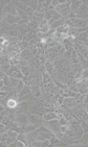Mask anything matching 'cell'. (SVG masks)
Instances as JSON below:
<instances>
[{
	"label": "cell",
	"mask_w": 88,
	"mask_h": 147,
	"mask_svg": "<svg viewBox=\"0 0 88 147\" xmlns=\"http://www.w3.org/2000/svg\"><path fill=\"white\" fill-rule=\"evenodd\" d=\"M87 105H88V103H87Z\"/></svg>",
	"instance_id": "836d02e7"
},
{
	"label": "cell",
	"mask_w": 88,
	"mask_h": 147,
	"mask_svg": "<svg viewBox=\"0 0 88 147\" xmlns=\"http://www.w3.org/2000/svg\"><path fill=\"white\" fill-rule=\"evenodd\" d=\"M43 124H45L46 127H47L57 137H59L60 139L62 140V134H61V124L58 119L51 120V121H48V122L43 121Z\"/></svg>",
	"instance_id": "6da1fadb"
},
{
	"label": "cell",
	"mask_w": 88,
	"mask_h": 147,
	"mask_svg": "<svg viewBox=\"0 0 88 147\" xmlns=\"http://www.w3.org/2000/svg\"><path fill=\"white\" fill-rule=\"evenodd\" d=\"M11 78H15L18 79H22L24 78V74L22 73L21 70L17 66V65H11L9 70L6 74Z\"/></svg>",
	"instance_id": "3957f363"
},
{
	"label": "cell",
	"mask_w": 88,
	"mask_h": 147,
	"mask_svg": "<svg viewBox=\"0 0 88 147\" xmlns=\"http://www.w3.org/2000/svg\"><path fill=\"white\" fill-rule=\"evenodd\" d=\"M82 4H83V1H81V0L71 1V3H70V11H71V12L76 14L78 8L80 7V6Z\"/></svg>",
	"instance_id": "9c48e42d"
},
{
	"label": "cell",
	"mask_w": 88,
	"mask_h": 147,
	"mask_svg": "<svg viewBox=\"0 0 88 147\" xmlns=\"http://www.w3.org/2000/svg\"><path fill=\"white\" fill-rule=\"evenodd\" d=\"M57 59H58V56H57L56 53H54V52H47V60L50 63L54 64L57 60Z\"/></svg>",
	"instance_id": "5bb4252c"
},
{
	"label": "cell",
	"mask_w": 88,
	"mask_h": 147,
	"mask_svg": "<svg viewBox=\"0 0 88 147\" xmlns=\"http://www.w3.org/2000/svg\"><path fill=\"white\" fill-rule=\"evenodd\" d=\"M69 87V90L72 91V92H73V93H79V90H78V87H77V84H75V85H72Z\"/></svg>",
	"instance_id": "83f0119b"
},
{
	"label": "cell",
	"mask_w": 88,
	"mask_h": 147,
	"mask_svg": "<svg viewBox=\"0 0 88 147\" xmlns=\"http://www.w3.org/2000/svg\"><path fill=\"white\" fill-rule=\"evenodd\" d=\"M21 79H15V78H11L10 77V83H11V86L13 88H16L17 86L18 85V83H20Z\"/></svg>",
	"instance_id": "603a6c76"
},
{
	"label": "cell",
	"mask_w": 88,
	"mask_h": 147,
	"mask_svg": "<svg viewBox=\"0 0 88 147\" xmlns=\"http://www.w3.org/2000/svg\"><path fill=\"white\" fill-rule=\"evenodd\" d=\"M25 83H24V81H23L22 79H21V81H20V83H18V85H17V87H16L15 89H16L17 93H18V94H20V93H21L22 91H23V89L25 88Z\"/></svg>",
	"instance_id": "ffe728a7"
},
{
	"label": "cell",
	"mask_w": 88,
	"mask_h": 147,
	"mask_svg": "<svg viewBox=\"0 0 88 147\" xmlns=\"http://www.w3.org/2000/svg\"><path fill=\"white\" fill-rule=\"evenodd\" d=\"M62 18H63V17H62V16H61V14H59V13H57V12L55 11V14H54V16H52V18H51L49 21H48V25L51 26V24H53L54 22L57 21L61 20V19H62Z\"/></svg>",
	"instance_id": "ac0fdd59"
},
{
	"label": "cell",
	"mask_w": 88,
	"mask_h": 147,
	"mask_svg": "<svg viewBox=\"0 0 88 147\" xmlns=\"http://www.w3.org/2000/svg\"><path fill=\"white\" fill-rule=\"evenodd\" d=\"M45 69H46V71L50 75H51L53 74V72L55 70V67H54V65L50 63L48 61L46 62L45 64Z\"/></svg>",
	"instance_id": "9a60e30c"
},
{
	"label": "cell",
	"mask_w": 88,
	"mask_h": 147,
	"mask_svg": "<svg viewBox=\"0 0 88 147\" xmlns=\"http://www.w3.org/2000/svg\"><path fill=\"white\" fill-rule=\"evenodd\" d=\"M11 65L10 63H5V64H1V72H3L4 74H7V72L11 68Z\"/></svg>",
	"instance_id": "44dd1931"
},
{
	"label": "cell",
	"mask_w": 88,
	"mask_h": 147,
	"mask_svg": "<svg viewBox=\"0 0 88 147\" xmlns=\"http://www.w3.org/2000/svg\"><path fill=\"white\" fill-rule=\"evenodd\" d=\"M75 38L77 40H80L83 43L87 44L88 43L87 42V38H88V34L87 32H79L77 34V35L75 36Z\"/></svg>",
	"instance_id": "7c38bea8"
},
{
	"label": "cell",
	"mask_w": 88,
	"mask_h": 147,
	"mask_svg": "<svg viewBox=\"0 0 88 147\" xmlns=\"http://www.w3.org/2000/svg\"><path fill=\"white\" fill-rule=\"evenodd\" d=\"M86 32L87 33V34H88V30H87V31H86Z\"/></svg>",
	"instance_id": "4dcf8cb0"
},
{
	"label": "cell",
	"mask_w": 88,
	"mask_h": 147,
	"mask_svg": "<svg viewBox=\"0 0 88 147\" xmlns=\"http://www.w3.org/2000/svg\"><path fill=\"white\" fill-rule=\"evenodd\" d=\"M87 135H88V132H87Z\"/></svg>",
	"instance_id": "d6a6232c"
},
{
	"label": "cell",
	"mask_w": 88,
	"mask_h": 147,
	"mask_svg": "<svg viewBox=\"0 0 88 147\" xmlns=\"http://www.w3.org/2000/svg\"><path fill=\"white\" fill-rule=\"evenodd\" d=\"M81 125L83 128V131H84V133H87L88 132V124L86 121H83L82 120V123H81Z\"/></svg>",
	"instance_id": "d4e9b609"
},
{
	"label": "cell",
	"mask_w": 88,
	"mask_h": 147,
	"mask_svg": "<svg viewBox=\"0 0 88 147\" xmlns=\"http://www.w3.org/2000/svg\"><path fill=\"white\" fill-rule=\"evenodd\" d=\"M58 102L60 104L63 103V102H64V97H60L59 99H58Z\"/></svg>",
	"instance_id": "f546056e"
},
{
	"label": "cell",
	"mask_w": 88,
	"mask_h": 147,
	"mask_svg": "<svg viewBox=\"0 0 88 147\" xmlns=\"http://www.w3.org/2000/svg\"><path fill=\"white\" fill-rule=\"evenodd\" d=\"M2 21H4L7 22L9 25L13 26L16 24H19L22 21V19L19 16H14L11 14H2Z\"/></svg>",
	"instance_id": "277c9868"
},
{
	"label": "cell",
	"mask_w": 88,
	"mask_h": 147,
	"mask_svg": "<svg viewBox=\"0 0 88 147\" xmlns=\"http://www.w3.org/2000/svg\"><path fill=\"white\" fill-rule=\"evenodd\" d=\"M15 122H16L19 126L26 125V124H29V119H28L27 114H18V115H17V117L16 118Z\"/></svg>",
	"instance_id": "ba28073f"
},
{
	"label": "cell",
	"mask_w": 88,
	"mask_h": 147,
	"mask_svg": "<svg viewBox=\"0 0 88 147\" xmlns=\"http://www.w3.org/2000/svg\"><path fill=\"white\" fill-rule=\"evenodd\" d=\"M1 100H3V99H5L7 96H8V94L9 93H7V92H1Z\"/></svg>",
	"instance_id": "f1b7e54d"
},
{
	"label": "cell",
	"mask_w": 88,
	"mask_h": 147,
	"mask_svg": "<svg viewBox=\"0 0 88 147\" xmlns=\"http://www.w3.org/2000/svg\"><path fill=\"white\" fill-rule=\"evenodd\" d=\"M70 3H71V1H66L65 3H59L58 5L56 6L55 7V11L61 14L62 17L67 19L69 14H70Z\"/></svg>",
	"instance_id": "7a4b0ae2"
},
{
	"label": "cell",
	"mask_w": 88,
	"mask_h": 147,
	"mask_svg": "<svg viewBox=\"0 0 88 147\" xmlns=\"http://www.w3.org/2000/svg\"><path fill=\"white\" fill-rule=\"evenodd\" d=\"M87 42H88V38H87Z\"/></svg>",
	"instance_id": "1f68e13d"
},
{
	"label": "cell",
	"mask_w": 88,
	"mask_h": 147,
	"mask_svg": "<svg viewBox=\"0 0 88 147\" xmlns=\"http://www.w3.org/2000/svg\"><path fill=\"white\" fill-rule=\"evenodd\" d=\"M42 75H43V80H42L43 84L45 85V84L49 83L50 82H51V75H50L46 71V72L42 73Z\"/></svg>",
	"instance_id": "2e32d148"
},
{
	"label": "cell",
	"mask_w": 88,
	"mask_h": 147,
	"mask_svg": "<svg viewBox=\"0 0 88 147\" xmlns=\"http://www.w3.org/2000/svg\"><path fill=\"white\" fill-rule=\"evenodd\" d=\"M79 63L83 65L84 70H88V60L87 59L79 56Z\"/></svg>",
	"instance_id": "7402d4cb"
},
{
	"label": "cell",
	"mask_w": 88,
	"mask_h": 147,
	"mask_svg": "<svg viewBox=\"0 0 88 147\" xmlns=\"http://www.w3.org/2000/svg\"><path fill=\"white\" fill-rule=\"evenodd\" d=\"M39 136V132L38 130L32 131L30 132L25 133V136H26V141H27L28 146H31V145L33 144L35 141H37V137Z\"/></svg>",
	"instance_id": "52a82bcc"
},
{
	"label": "cell",
	"mask_w": 88,
	"mask_h": 147,
	"mask_svg": "<svg viewBox=\"0 0 88 147\" xmlns=\"http://www.w3.org/2000/svg\"><path fill=\"white\" fill-rule=\"evenodd\" d=\"M58 119V115L55 112H49V113H47L43 115V119L46 122H48L51 120L56 119Z\"/></svg>",
	"instance_id": "8fae6325"
},
{
	"label": "cell",
	"mask_w": 88,
	"mask_h": 147,
	"mask_svg": "<svg viewBox=\"0 0 88 147\" xmlns=\"http://www.w3.org/2000/svg\"><path fill=\"white\" fill-rule=\"evenodd\" d=\"M49 30H50V26L48 25V24L39 27V31H40L41 33H43V34H47V33L49 32Z\"/></svg>",
	"instance_id": "cb8c5ba5"
},
{
	"label": "cell",
	"mask_w": 88,
	"mask_h": 147,
	"mask_svg": "<svg viewBox=\"0 0 88 147\" xmlns=\"http://www.w3.org/2000/svg\"><path fill=\"white\" fill-rule=\"evenodd\" d=\"M82 80L83 79H87L88 80V70H83L82 72Z\"/></svg>",
	"instance_id": "4316f807"
},
{
	"label": "cell",
	"mask_w": 88,
	"mask_h": 147,
	"mask_svg": "<svg viewBox=\"0 0 88 147\" xmlns=\"http://www.w3.org/2000/svg\"><path fill=\"white\" fill-rule=\"evenodd\" d=\"M76 18L77 19H87L88 18V6L85 4H82L80 6V7L78 8V10L76 12Z\"/></svg>",
	"instance_id": "5b68a950"
},
{
	"label": "cell",
	"mask_w": 88,
	"mask_h": 147,
	"mask_svg": "<svg viewBox=\"0 0 88 147\" xmlns=\"http://www.w3.org/2000/svg\"><path fill=\"white\" fill-rule=\"evenodd\" d=\"M55 12V11H54V10H47L44 13V19H46L47 21H49L52 18V16H54Z\"/></svg>",
	"instance_id": "d6986e66"
},
{
	"label": "cell",
	"mask_w": 88,
	"mask_h": 147,
	"mask_svg": "<svg viewBox=\"0 0 88 147\" xmlns=\"http://www.w3.org/2000/svg\"><path fill=\"white\" fill-rule=\"evenodd\" d=\"M31 87V93H33V95L35 97H40L42 96L43 91L41 90V87L39 85H32L30 86Z\"/></svg>",
	"instance_id": "30bf717a"
},
{
	"label": "cell",
	"mask_w": 88,
	"mask_h": 147,
	"mask_svg": "<svg viewBox=\"0 0 88 147\" xmlns=\"http://www.w3.org/2000/svg\"><path fill=\"white\" fill-rule=\"evenodd\" d=\"M84 70L83 65L80 63H77V64H72L71 65V71H73L75 75L78 74V73H82L83 70Z\"/></svg>",
	"instance_id": "4fadbf2b"
},
{
	"label": "cell",
	"mask_w": 88,
	"mask_h": 147,
	"mask_svg": "<svg viewBox=\"0 0 88 147\" xmlns=\"http://www.w3.org/2000/svg\"><path fill=\"white\" fill-rule=\"evenodd\" d=\"M2 14H11L14 16H18L17 10L16 6L13 4V3H9L2 9Z\"/></svg>",
	"instance_id": "8992f818"
},
{
	"label": "cell",
	"mask_w": 88,
	"mask_h": 147,
	"mask_svg": "<svg viewBox=\"0 0 88 147\" xmlns=\"http://www.w3.org/2000/svg\"><path fill=\"white\" fill-rule=\"evenodd\" d=\"M71 61L73 64H77V63H79V56L77 55V52L73 49L71 53Z\"/></svg>",
	"instance_id": "e0dca14e"
},
{
	"label": "cell",
	"mask_w": 88,
	"mask_h": 147,
	"mask_svg": "<svg viewBox=\"0 0 88 147\" xmlns=\"http://www.w3.org/2000/svg\"><path fill=\"white\" fill-rule=\"evenodd\" d=\"M12 89H13V87H11V86H6L4 85L3 87H1V92H7V93H10L12 91Z\"/></svg>",
	"instance_id": "484cf974"
}]
</instances>
